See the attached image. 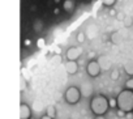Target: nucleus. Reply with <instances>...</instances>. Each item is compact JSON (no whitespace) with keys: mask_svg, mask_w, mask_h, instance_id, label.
I'll return each mask as SVG.
<instances>
[{"mask_svg":"<svg viewBox=\"0 0 133 119\" xmlns=\"http://www.w3.org/2000/svg\"><path fill=\"white\" fill-rule=\"evenodd\" d=\"M117 107L124 112H129L133 110V90L125 89L121 90L117 96Z\"/></svg>","mask_w":133,"mask_h":119,"instance_id":"nucleus-1","label":"nucleus"},{"mask_svg":"<svg viewBox=\"0 0 133 119\" xmlns=\"http://www.w3.org/2000/svg\"><path fill=\"white\" fill-rule=\"evenodd\" d=\"M110 107V101L103 96H95L90 101V109L95 115H103Z\"/></svg>","mask_w":133,"mask_h":119,"instance_id":"nucleus-2","label":"nucleus"},{"mask_svg":"<svg viewBox=\"0 0 133 119\" xmlns=\"http://www.w3.org/2000/svg\"><path fill=\"white\" fill-rule=\"evenodd\" d=\"M80 98H81V92L78 90V88L71 86V88L66 89V92H65V99H66V102L75 105V103H77L80 101Z\"/></svg>","mask_w":133,"mask_h":119,"instance_id":"nucleus-3","label":"nucleus"},{"mask_svg":"<svg viewBox=\"0 0 133 119\" xmlns=\"http://www.w3.org/2000/svg\"><path fill=\"white\" fill-rule=\"evenodd\" d=\"M86 70H88V73L91 77H97L101 73V71H102V66H101V63L98 60H90Z\"/></svg>","mask_w":133,"mask_h":119,"instance_id":"nucleus-4","label":"nucleus"},{"mask_svg":"<svg viewBox=\"0 0 133 119\" xmlns=\"http://www.w3.org/2000/svg\"><path fill=\"white\" fill-rule=\"evenodd\" d=\"M81 52H82V50L80 47H71L66 51V59H68V60L77 62V59L81 56Z\"/></svg>","mask_w":133,"mask_h":119,"instance_id":"nucleus-5","label":"nucleus"},{"mask_svg":"<svg viewBox=\"0 0 133 119\" xmlns=\"http://www.w3.org/2000/svg\"><path fill=\"white\" fill-rule=\"evenodd\" d=\"M30 107L28 105H21L20 106V119H30Z\"/></svg>","mask_w":133,"mask_h":119,"instance_id":"nucleus-6","label":"nucleus"},{"mask_svg":"<svg viewBox=\"0 0 133 119\" xmlns=\"http://www.w3.org/2000/svg\"><path fill=\"white\" fill-rule=\"evenodd\" d=\"M65 70H66V72H68V73L73 75V73L77 72L78 66H77V63H76L75 60H68V63L65 64Z\"/></svg>","mask_w":133,"mask_h":119,"instance_id":"nucleus-7","label":"nucleus"},{"mask_svg":"<svg viewBox=\"0 0 133 119\" xmlns=\"http://www.w3.org/2000/svg\"><path fill=\"white\" fill-rule=\"evenodd\" d=\"M124 71H125L127 75L133 76V60H132V59L124 63Z\"/></svg>","mask_w":133,"mask_h":119,"instance_id":"nucleus-8","label":"nucleus"},{"mask_svg":"<svg viewBox=\"0 0 133 119\" xmlns=\"http://www.w3.org/2000/svg\"><path fill=\"white\" fill-rule=\"evenodd\" d=\"M63 8H64L66 12L73 11V8H75V2H73V0H65L64 4H63Z\"/></svg>","mask_w":133,"mask_h":119,"instance_id":"nucleus-9","label":"nucleus"},{"mask_svg":"<svg viewBox=\"0 0 133 119\" xmlns=\"http://www.w3.org/2000/svg\"><path fill=\"white\" fill-rule=\"evenodd\" d=\"M47 115H50L51 118H55L56 116V110L54 106H48L47 107Z\"/></svg>","mask_w":133,"mask_h":119,"instance_id":"nucleus-10","label":"nucleus"},{"mask_svg":"<svg viewBox=\"0 0 133 119\" xmlns=\"http://www.w3.org/2000/svg\"><path fill=\"white\" fill-rule=\"evenodd\" d=\"M99 2H101L103 5L111 7V5H114V4H115V2H116V0H99Z\"/></svg>","mask_w":133,"mask_h":119,"instance_id":"nucleus-11","label":"nucleus"},{"mask_svg":"<svg viewBox=\"0 0 133 119\" xmlns=\"http://www.w3.org/2000/svg\"><path fill=\"white\" fill-rule=\"evenodd\" d=\"M127 89H130V90H133V77H130L128 81H127Z\"/></svg>","mask_w":133,"mask_h":119,"instance_id":"nucleus-12","label":"nucleus"},{"mask_svg":"<svg viewBox=\"0 0 133 119\" xmlns=\"http://www.w3.org/2000/svg\"><path fill=\"white\" fill-rule=\"evenodd\" d=\"M110 101V107H115V106H117V99H108Z\"/></svg>","mask_w":133,"mask_h":119,"instance_id":"nucleus-13","label":"nucleus"},{"mask_svg":"<svg viewBox=\"0 0 133 119\" xmlns=\"http://www.w3.org/2000/svg\"><path fill=\"white\" fill-rule=\"evenodd\" d=\"M44 46V39H38V47H43Z\"/></svg>","mask_w":133,"mask_h":119,"instance_id":"nucleus-14","label":"nucleus"},{"mask_svg":"<svg viewBox=\"0 0 133 119\" xmlns=\"http://www.w3.org/2000/svg\"><path fill=\"white\" fill-rule=\"evenodd\" d=\"M117 73H119L117 71H114V72H112V79H117V76H119Z\"/></svg>","mask_w":133,"mask_h":119,"instance_id":"nucleus-15","label":"nucleus"},{"mask_svg":"<svg viewBox=\"0 0 133 119\" xmlns=\"http://www.w3.org/2000/svg\"><path fill=\"white\" fill-rule=\"evenodd\" d=\"M25 85H26V84H25V80L22 79V80H21V90H24V89H25Z\"/></svg>","mask_w":133,"mask_h":119,"instance_id":"nucleus-16","label":"nucleus"},{"mask_svg":"<svg viewBox=\"0 0 133 119\" xmlns=\"http://www.w3.org/2000/svg\"><path fill=\"white\" fill-rule=\"evenodd\" d=\"M42 119H54V118H51L50 115H47V114H46V115H43V116H42Z\"/></svg>","mask_w":133,"mask_h":119,"instance_id":"nucleus-17","label":"nucleus"},{"mask_svg":"<svg viewBox=\"0 0 133 119\" xmlns=\"http://www.w3.org/2000/svg\"><path fill=\"white\" fill-rule=\"evenodd\" d=\"M82 38H85V35L81 33V34H78V41H82Z\"/></svg>","mask_w":133,"mask_h":119,"instance_id":"nucleus-18","label":"nucleus"}]
</instances>
